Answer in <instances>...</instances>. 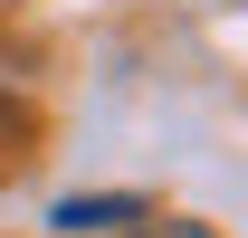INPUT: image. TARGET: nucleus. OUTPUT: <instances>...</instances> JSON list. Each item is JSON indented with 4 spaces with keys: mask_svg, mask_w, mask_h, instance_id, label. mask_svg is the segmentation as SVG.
I'll return each mask as SVG.
<instances>
[{
    "mask_svg": "<svg viewBox=\"0 0 248 238\" xmlns=\"http://www.w3.org/2000/svg\"><path fill=\"white\" fill-rule=\"evenodd\" d=\"M153 238H210V229H201V219H162V209H153Z\"/></svg>",
    "mask_w": 248,
    "mask_h": 238,
    "instance_id": "f03ea898",
    "label": "nucleus"
},
{
    "mask_svg": "<svg viewBox=\"0 0 248 238\" xmlns=\"http://www.w3.org/2000/svg\"><path fill=\"white\" fill-rule=\"evenodd\" d=\"M124 219H153V209L143 200H58V229H77V238L86 229H124Z\"/></svg>",
    "mask_w": 248,
    "mask_h": 238,
    "instance_id": "f257e3e1",
    "label": "nucleus"
}]
</instances>
